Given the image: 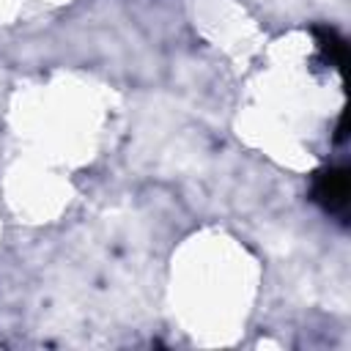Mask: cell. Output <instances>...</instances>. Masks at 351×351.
I'll return each instance as SVG.
<instances>
[{
	"label": "cell",
	"mask_w": 351,
	"mask_h": 351,
	"mask_svg": "<svg viewBox=\"0 0 351 351\" xmlns=\"http://www.w3.org/2000/svg\"><path fill=\"white\" fill-rule=\"evenodd\" d=\"M315 195H318L329 208L346 206V197H348V178H346V170H329V173L318 181Z\"/></svg>",
	"instance_id": "cell-1"
}]
</instances>
